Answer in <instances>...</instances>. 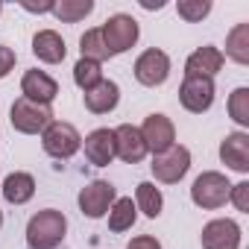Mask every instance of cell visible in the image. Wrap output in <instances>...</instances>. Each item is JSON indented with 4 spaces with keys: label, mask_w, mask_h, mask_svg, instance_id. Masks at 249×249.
<instances>
[{
    "label": "cell",
    "mask_w": 249,
    "mask_h": 249,
    "mask_svg": "<svg viewBox=\"0 0 249 249\" xmlns=\"http://www.w3.org/2000/svg\"><path fill=\"white\" fill-rule=\"evenodd\" d=\"M68 234V217L56 208H44L30 217L27 223V243L30 249H56Z\"/></svg>",
    "instance_id": "obj_1"
},
{
    "label": "cell",
    "mask_w": 249,
    "mask_h": 249,
    "mask_svg": "<svg viewBox=\"0 0 249 249\" xmlns=\"http://www.w3.org/2000/svg\"><path fill=\"white\" fill-rule=\"evenodd\" d=\"M9 123H12V129L21 132V135H38L53 123V111H50V106H41V103L27 100V97H18L12 103V108H9Z\"/></svg>",
    "instance_id": "obj_2"
},
{
    "label": "cell",
    "mask_w": 249,
    "mask_h": 249,
    "mask_svg": "<svg viewBox=\"0 0 249 249\" xmlns=\"http://www.w3.org/2000/svg\"><path fill=\"white\" fill-rule=\"evenodd\" d=\"M229 191H231V182L217 173V170H205L194 179L191 185V199L194 205L205 208V211H214V208H223L229 202Z\"/></svg>",
    "instance_id": "obj_3"
},
{
    "label": "cell",
    "mask_w": 249,
    "mask_h": 249,
    "mask_svg": "<svg viewBox=\"0 0 249 249\" xmlns=\"http://www.w3.org/2000/svg\"><path fill=\"white\" fill-rule=\"evenodd\" d=\"M100 33H103L106 47H108V56H120V53L132 50L135 41H138V36H141L138 21H135L132 15H123V12L111 15V18L100 27Z\"/></svg>",
    "instance_id": "obj_4"
},
{
    "label": "cell",
    "mask_w": 249,
    "mask_h": 249,
    "mask_svg": "<svg viewBox=\"0 0 249 249\" xmlns=\"http://www.w3.org/2000/svg\"><path fill=\"white\" fill-rule=\"evenodd\" d=\"M41 147L53 159H73L79 153V147H82V138H79V132H76L73 123L53 120L50 126L41 132Z\"/></svg>",
    "instance_id": "obj_5"
},
{
    "label": "cell",
    "mask_w": 249,
    "mask_h": 249,
    "mask_svg": "<svg viewBox=\"0 0 249 249\" xmlns=\"http://www.w3.org/2000/svg\"><path fill=\"white\" fill-rule=\"evenodd\" d=\"M153 176L164 185H176L179 179H185V173L191 170V150L188 147H179L173 144L170 150L153 156Z\"/></svg>",
    "instance_id": "obj_6"
},
{
    "label": "cell",
    "mask_w": 249,
    "mask_h": 249,
    "mask_svg": "<svg viewBox=\"0 0 249 249\" xmlns=\"http://www.w3.org/2000/svg\"><path fill=\"white\" fill-rule=\"evenodd\" d=\"M114 199H117V191H114V185H111V182H103V179H94V182H88V185L79 191V196H76V202H79V211H82L85 217H91V220H100V217H106Z\"/></svg>",
    "instance_id": "obj_7"
},
{
    "label": "cell",
    "mask_w": 249,
    "mask_h": 249,
    "mask_svg": "<svg viewBox=\"0 0 249 249\" xmlns=\"http://www.w3.org/2000/svg\"><path fill=\"white\" fill-rule=\"evenodd\" d=\"M135 79L141 82V85H147V88H156V85H164L167 82V76H170V56L164 53V50H156V47H150V50H144L138 59H135Z\"/></svg>",
    "instance_id": "obj_8"
},
{
    "label": "cell",
    "mask_w": 249,
    "mask_h": 249,
    "mask_svg": "<svg viewBox=\"0 0 249 249\" xmlns=\"http://www.w3.org/2000/svg\"><path fill=\"white\" fill-rule=\"evenodd\" d=\"M179 103L194 114L208 111L211 103H214V79H208V76H185L182 85H179Z\"/></svg>",
    "instance_id": "obj_9"
},
{
    "label": "cell",
    "mask_w": 249,
    "mask_h": 249,
    "mask_svg": "<svg viewBox=\"0 0 249 249\" xmlns=\"http://www.w3.org/2000/svg\"><path fill=\"white\" fill-rule=\"evenodd\" d=\"M141 138H144L147 150L153 156H159V153H164L176 144V126L167 114H150L141 126Z\"/></svg>",
    "instance_id": "obj_10"
},
{
    "label": "cell",
    "mask_w": 249,
    "mask_h": 249,
    "mask_svg": "<svg viewBox=\"0 0 249 249\" xmlns=\"http://www.w3.org/2000/svg\"><path fill=\"white\" fill-rule=\"evenodd\" d=\"M147 144L141 138V129L132 126V123H120V126L114 129V156L123 159L126 164H138L147 159Z\"/></svg>",
    "instance_id": "obj_11"
},
{
    "label": "cell",
    "mask_w": 249,
    "mask_h": 249,
    "mask_svg": "<svg viewBox=\"0 0 249 249\" xmlns=\"http://www.w3.org/2000/svg\"><path fill=\"white\" fill-rule=\"evenodd\" d=\"M240 246V226L229 217L211 220L202 229V249H237Z\"/></svg>",
    "instance_id": "obj_12"
},
{
    "label": "cell",
    "mask_w": 249,
    "mask_h": 249,
    "mask_svg": "<svg viewBox=\"0 0 249 249\" xmlns=\"http://www.w3.org/2000/svg\"><path fill=\"white\" fill-rule=\"evenodd\" d=\"M21 94H24L27 100H33V103L50 106V103L56 100V94H59V82H56L50 73L33 68V71H27L24 79H21Z\"/></svg>",
    "instance_id": "obj_13"
},
{
    "label": "cell",
    "mask_w": 249,
    "mask_h": 249,
    "mask_svg": "<svg viewBox=\"0 0 249 249\" xmlns=\"http://www.w3.org/2000/svg\"><path fill=\"white\" fill-rule=\"evenodd\" d=\"M220 159L234 173H249V135L246 132H229L220 141Z\"/></svg>",
    "instance_id": "obj_14"
},
{
    "label": "cell",
    "mask_w": 249,
    "mask_h": 249,
    "mask_svg": "<svg viewBox=\"0 0 249 249\" xmlns=\"http://www.w3.org/2000/svg\"><path fill=\"white\" fill-rule=\"evenodd\" d=\"M223 62H226L223 50L205 44V47H199V50H194V53L188 56V62H185V76H208V79H214V73H220Z\"/></svg>",
    "instance_id": "obj_15"
},
{
    "label": "cell",
    "mask_w": 249,
    "mask_h": 249,
    "mask_svg": "<svg viewBox=\"0 0 249 249\" xmlns=\"http://www.w3.org/2000/svg\"><path fill=\"white\" fill-rule=\"evenodd\" d=\"M85 159L94 167H108L114 159V129H94L85 138Z\"/></svg>",
    "instance_id": "obj_16"
},
{
    "label": "cell",
    "mask_w": 249,
    "mask_h": 249,
    "mask_svg": "<svg viewBox=\"0 0 249 249\" xmlns=\"http://www.w3.org/2000/svg\"><path fill=\"white\" fill-rule=\"evenodd\" d=\"M33 53L44 65H59L68 56V47H65V38L56 30H41V33L33 36Z\"/></svg>",
    "instance_id": "obj_17"
},
{
    "label": "cell",
    "mask_w": 249,
    "mask_h": 249,
    "mask_svg": "<svg viewBox=\"0 0 249 249\" xmlns=\"http://www.w3.org/2000/svg\"><path fill=\"white\" fill-rule=\"evenodd\" d=\"M120 100V88L114 79H103L100 85H94L91 91H85V108L91 114H108Z\"/></svg>",
    "instance_id": "obj_18"
},
{
    "label": "cell",
    "mask_w": 249,
    "mask_h": 249,
    "mask_svg": "<svg viewBox=\"0 0 249 249\" xmlns=\"http://www.w3.org/2000/svg\"><path fill=\"white\" fill-rule=\"evenodd\" d=\"M3 196H6V202H12V205L30 202V199L36 196V179H33L30 173H24V170L9 173V176L3 179Z\"/></svg>",
    "instance_id": "obj_19"
},
{
    "label": "cell",
    "mask_w": 249,
    "mask_h": 249,
    "mask_svg": "<svg viewBox=\"0 0 249 249\" xmlns=\"http://www.w3.org/2000/svg\"><path fill=\"white\" fill-rule=\"evenodd\" d=\"M135 220H138V208L129 196H120L111 202V208H108V229L111 231H126L135 226Z\"/></svg>",
    "instance_id": "obj_20"
},
{
    "label": "cell",
    "mask_w": 249,
    "mask_h": 249,
    "mask_svg": "<svg viewBox=\"0 0 249 249\" xmlns=\"http://www.w3.org/2000/svg\"><path fill=\"white\" fill-rule=\"evenodd\" d=\"M135 202H138L135 208L144 211V217H150V220H156V217L161 214V208H164V196H161V191H159L153 182H141V185H138Z\"/></svg>",
    "instance_id": "obj_21"
},
{
    "label": "cell",
    "mask_w": 249,
    "mask_h": 249,
    "mask_svg": "<svg viewBox=\"0 0 249 249\" xmlns=\"http://www.w3.org/2000/svg\"><path fill=\"white\" fill-rule=\"evenodd\" d=\"M226 56L237 65L249 62V24H237L226 38Z\"/></svg>",
    "instance_id": "obj_22"
},
{
    "label": "cell",
    "mask_w": 249,
    "mask_h": 249,
    "mask_svg": "<svg viewBox=\"0 0 249 249\" xmlns=\"http://www.w3.org/2000/svg\"><path fill=\"white\" fill-rule=\"evenodd\" d=\"M91 12H94V0H62V3H53V15L62 24H76L88 18Z\"/></svg>",
    "instance_id": "obj_23"
},
{
    "label": "cell",
    "mask_w": 249,
    "mask_h": 249,
    "mask_svg": "<svg viewBox=\"0 0 249 249\" xmlns=\"http://www.w3.org/2000/svg\"><path fill=\"white\" fill-rule=\"evenodd\" d=\"M79 50H82V59H91V62H97V65H103V62L108 59V47H106V41H103L100 27H97V30H88V33L79 38Z\"/></svg>",
    "instance_id": "obj_24"
},
{
    "label": "cell",
    "mask_w": 249,
    "mask_h": 249,
    "mask_svg": "<svg viewBox=\"0 0 249 249\" xmlns=\"http://www.w3.org/2000/svg\"><path fill=\"white\" fill-rule=\"evenodd\" d=\"M73 82L82 88V91H91L94 85L103 82V65L91 62V59H79L73 65Z\"/></svg>",
    "instance_id": "obj_25"
},
{
    "label": "cell",
    "mask_w": 249,
    "mask_h": 249,
    "mask_svg": "<svg viewBox=\"0 0 249 249\" xmlns=\"http://www.w3.org/2000/svg\"><path fill=\"white\" fill-rule=\"evenodd\" d=\"M229 114L237 126H249V88H234L229 97Z\"/></svg>",
    "instance_id": "obj_26"
},
{
    "label": "cell",
    "mask_w": 249,
    "mask_h": 249,
    "mask_svg": "<svg viewBox=\"0 0 249 249\" xmlns=\"http://www.w3.org/2000/svg\"><path fill=\"white\" fill-rule=\"evenodd\" d=\"M176 12H179V18H185L188 24H196V21H202V18L211 12V0H179V3H176Z\"/></svg>",
    "instance_id": "obj_27"
},
{
    "label": "cell",
    "mask_w": 249,
    "mask_h": 249,
    "mask_svg": "<svg viewBox=\"0 0 249 249\" xmlns=\"http://www.w3.org/2000/svg\"><path fill=\"white\" fill-rule=\"evenodd\" d=\"M229 199L237 205V211H249V182H237V185H231Z\"/></svg>",
    "instance_id": "obj_28"
},
{
    "label": "cell",
    "mask_w": 249,
    "mask_h": 249,
    "mask_svg": "<svg viewBox=\"0 0 249 249\" xmlns=\"http://www.w3.org/2000/svg\"><path fill=\"white\" fill-rule=\"evenodd\" d=\"M15 59H18V56H15V50H12V47L0 44V79H3V76L15 68Z\"/></svg>",
    "instance_id": "obj_29"
},
{
    "label": "cell",
    "mask_w": 249,
    "mask_h": 249,
    "mask_svg": "<svg viewBox=\"0 0 249 249\" xmlns=\"http://www.w3.org/2000/svg\"><path fill=\"white\" fill-rule=\"evenodd\" d=\"M126 249H161V243L153 237V234H138V237H132L129 240V246Z\"/></svg>",
    "instance_id": "obj_30"
},
{
    "label": "cell",
    "mask_w": 249,
    "mask_h": 249,
    "mask_svg": "<svg viewBox=\"0 0 249 249\" xmlns=\"http://www.w3.org/2000/svg\"><path fill=\"white\" fill-rule=\"evenodd\" d=\"M27 12H38V15H44V12H53V3L47 0V3H21Z\"/></svg>",
    "instance_id": "obj_31"
},
{
    "label": "cell",
    "mask_w": 249,
    "mask_h": 249,
    "mask_svg": "<svg viewBox=\"0 0 249 249\" xmlns=\"http://www.w3.org/2000/svg\"><path fill=\"white\" fill-rule=\"evenodd\" d=\"M141 6L144 9H161L164 3H161V0H156V3H153V0H141Z\"/></svg>",
    "instance_id": "obj_32"
},
{
    "label": "cell",
    "mask_w": 249,
    "mask_h": 249,
    "mask_svg": "<svg viewBox=\"0 0 249 249\" xmlns=\"http://www.w3.org/2000/svg\"><path fill=\"white\" fill-rule=\"evenodd\" d=\"M0 229H3V211H0Z\"/></svg>",
    "instance_id": "obj_33"
},
{
    "label": "cell",
    "mask_w": 249,
    "mask_h": 249,
    "mask_svg": "<svg viewBox=\"0 0 249 249\" xmlns=\"http://www.w3.org/2000/svg\"><path fill=\"white\" fill-rule=\"evenodd\" d=\"M0 12H3V3H0Z\"/></svg>",
    "instance_id": "obj_34"
}]
</instances>
